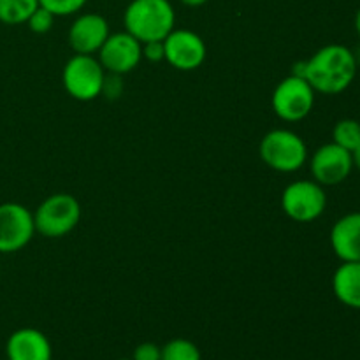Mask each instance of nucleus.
<instances>
[{
	"label": "nucleus",
	"instance_id": "aec40b11",
	"mask_svg": "<svg viewBox=\"0 0 360 360\" xmlns=\"http://www.w3.org/2000/svg\"><path fill=\"white\" fill-rule=\"evenodd\" d=\"M55 14L49 13V11L44 9L42 6H39L37 9L30 14L27 25L34 34H48L53 28V25H55Z\"/></svg>",
	"mask_w": 360,
	"mask_h": 360
},
{
	"label": "nucleus",
	"instance_id": "f3484780",
	"mask_svg": "<svg viewBox=\"0 0 360 360\" xmlns=\"http://www.w3.org/2000/svg\"><path fill=\"white\" fill-rule=\"evenodd\" d=\"M333 143L345 150L352 151L360 146V122L355 118H343L334 125L333 129Z\"/></svg>",
	"mask_w": 360,
	"mask_h": 360
},
{
	"label": "nucleus",
	"instance_id": "4be33fe9",
	"mask_svg": "<svg viewBox=\"0 0 360 360\" xmlns=\"http://www.w3.org/2000/svg\"><path fill=\"white\" fill-rule=\"evenodd\" d=\"M143 58L150 60V62H162V60H165L164 41H153L143 44Z\"/></svg>",
	"mask_w": 360,
	"mask_h": 360
},
{
	"label": "nucleus",
	"instance_id": "a211bd4d",
	"mask_svg": "<svg viewBox=\"0 0 360 360\" xmlns=\"http://www.w3.org/2000/svg\"><path fill=\"white\" fill-rule=\"evenodd\" d=\"M162 360H202L195 343L185 338H176L162 347Z\"/></svg>",
	"mask_w": 360,
	"mask_h": 360
},
{
	"label": "nucleus",
	"instance_id": "7ed1b4c3",
	"mask_svg": "<svg viewBox=\"0 0 360 360\" xmlns=\"http://www.w3.org/2000/svg\"><path fill=\"white\" fill-rule=\"evenodd\" d=\"M260 158L267 167L278 172H295L308 160V146L299 134L287 129H274L262 137Z\"/></svg>",
	"mask_w": 360,
	"mask_h": 360
},
{
	"label": "nucleus",
	"instance_id": "6e6552de",
	"mask_svg": "<svg viewBox=\"0 0 360 360\" xmlns=\"http://www.w3.org/2000/svg\"><path fill=\"white\" fill-rule=\"evenodd\" d=\"M35 234L34 213L20 202L0 204V253H16Z\"/></svg>",
	"mask_w": 360,
	"mask_h": 360
},
{
	"label": "nucleus",
	"instance_id": "f257e3e1",
	"mask_svg": "<svg viewBox=\"0 0 360 360\" xmlns=\"http://www.w3.org/2000/svg\"><path fill=\"white\" fill-rule=\"evenodd\" d=\"M294 74L304 77L319 94L340 95L357 76V58L347 46L327 44L302 62Z\"/></svg>",
	"mask_w": 360,
	"mask_h": 360
},
{
	"label": "nucleus",
	"instance_id": "1a4fd4ad",
	"mask_svg": "<svg viewBox=\"0 0 360 360\" xmlns=\"http://www.w3.org/2000/svg\"><path fill=\"white\" fill-rule=\"evenodd\" d=\"M309 171L313 179L322 186L341 185L354 171L352 151L338 146L333 141L322 144L309 160Z\"/></svg>",
	"mask_w": 360,
	"mask_h": 360
},
{
	"label": "nucleus",
	"instance_id": "dca6fc26",
	"mask_svg": "<svg viewBox=\"0 0 360 360\" xmlns=\"http://www.w3.org/2000/svg\"><path fill=\"white\" fill-rule=\"evenodd\" d=\"M39 7V0H0V23L23 25Z\"/></svg>",
	"mask_w": 360,
	"mask_h": 360
},
{
	"label": "nucleus",
	"instance_id": "2eb2a0df",
	"mask_svg": "<svg viewBox=\"0 0 360 360\" xmlns=\"http://www.w3.org/2000/svg\"><path fill=\"white\" fill-rule=\"evenodd\" d=\"M333 292L343 306L360 309V262H341L333 274Z\"/></svg>",
	"mask_w": 360,
	"mask_h": 360
},
{
	"label": "nucleus",
	"instance_id": "0eeeda50",
	"mask_svg": "<svg viewBox=\"0 0 360 360\" xmlns=\"http://www.w3.org/2000/svg\"><path fill=\"white\" fill-rule=\"evenodd\" d=\"M315 94L311 84L302 76L292 74L285 77L273 91L271 105L278 118L285 122H301L315 105Z\"/></svg>",
	"mask_w": 360,
	"mask_h": 360
},
{
	"label": "nucleus",
	"instance_id": "39448f33",
	"mask_svg": "<svg viewBox=\"0 0 360 360\" xmlns=\"http://www.w3.org/2000/svg\"><path fill=\"white\" fill-rule=\"evenodd\" d=\"M62 83L76 101H95L104 91L105 70L95 55H74L63 67Z\"/></svg>",
	"mask_w": 360,
	"mask_h": 360
},
{
	"label": "nucleus",
	"instance_id": "f8f14e48",
	"mask_svg": "<svg viewBox=\"0 0 360 360\" xmlns=\"http://www.w3.org/2000/svg\"><path fill=\"white\" fill-rule=\"evenodd\" d=\"M109 34H111L109 23L102 14L84 13L72 21L67 39L76 55H95Z\"/></svg>",
	"mask_w": 360,
	"mask_h": 360
},
{
	"label": "nucleus",
	"instance_id": "4468645a",
	"mask_svg": "<svg viewBox=\"0 0 360 360\" xmlns=\"http://www.w3.org/2000/svg\"><path fill=\"white\" fill-rule=\"evenodd\" d=\"M330 248L341 262H360V211L338 218L330 229Z\"/></svg>",
	"mask_w": 360,
	"mask_h": 360
},
{
	"label": "nucleus",
	"instance_id": "b1692460",
	"mask_svg": "<svg viewBox=\"0 0 360 360\" xmlns=\"http://www.w3.org/2000/svg\"><path fill=\"white\" fill-rule=\"evenodd\" d=\"M352 157H354V169H357L360 172V146L352 153Z\"/></svg>",
	"mask_w": 360,
	"mask_h": 360
},
{
	"label": "nucleus",
	"instance_id": "423d86ee",
	"mask_svg": "<svg viewBox=\"0 0 360 360\" xmlns=\"http://www.w3.org/2000/svg\"><path fill=\"white\" fill-rule=\"evenodd\" d=\"M281 207L290 220L297 224H311L326 211L327 193L315 179H299L283 190Z\"/></svg>",
	"mask_w": 360,
	"mask_h": 360
},
{
	"label": "nucleus",
	"instance_id": "412c9836",
	"mask_svg": "<svg viewBox=\"0 0 360 360\" xmlns=\"http://www.w3.org/2000/svg\"><path fill=\"white\" fill-rule=\"evenodd\" d=\"M132 360H162V347L146 341L137 345L132 354Z\"/></svg>",
	"mask_w": 360,
	"mask_h": 360
},
{
	"label": "nucleus",
	"instance_id": "9d476101",
	"mask_svg": "<svg viewBox=\"0 0 360 360\" xmlns=\"http://www.w3.org/2000/svg\"><path fill=\"white\" fill-rule=\"evenodd\" d=\"M164 49L165 62L183 72L199 69L207 56L204 39L188 28H174L164 39Z\"/></svg>",
	"mask_w": 360,
	"mask_h": 360
},
{
	"label": "nucleus",
	"instance_id": "393cba45",
	"mask_svg": "<svg viewBox=\"0 0 360 360\" xmlns=\"http://www.w3.org/2000/svg\"><path fill=\"white\" fill-rule=\"evenodd\" d=\"M354 27H355V32H357V35L360 37V7H359L357 13H355V18H354Z\"/></svg>",
	"mask_w": 360,
	"mask_h": 360
},
{
	"label": "nucleus",
	"instance_id": "a878e982",
	"mask_svg": "<svg viewBox=\"0 0 360 360\" xmlns=\"http://www.w3.org/2000/svg\"><path fill=\"white\" fill-rule=\"evenodd\" d=\"M118 360H132V359H118Z\"/></svg>",
	"mask_w": 360,
	"mask_h": 360
},
{
	"label": "nucleus",
	"instance_id": "6ab92c4d",
	"mask_svg": "<svg viewBox=\"0 0 360 360\" xmlns=\"http://www.w3.org/2000/svg\"><path fill=\"white\" fill-rule=\"evenodd\" d=\"M86 2L88 0H39V6H42L58 18L79 13L86 6Z\"/></svg>",
	"mask_w": 360,
	"mask_h": 360
},
{
	"label": "nucleus",
	"instance_id": "5701e85b",
	"mask_svg": "<svg viewBox=\"0 0 360 360\" xmlns=\"http://www.w3.org/2000/svg\"><path fill=\"white\" fill-rule=\"evenodd\" d=\"M179 2L186 7H200L204 6V4L210 2V0H179Z\"/></svg>",
	"mask_w": 360,
	"mask_h": 360
},
{
	"label": "nucleus",
	"instance_id": "20e7f679",
	"mask_svg": "<svg viewBox=\"0 0 360 360\" xmlns=\"http://www.w3.org/2000/svg\"><path fill=\"white\" fill-rule=\"evenodd\" d=\"M81 221V204L70 193H53L34 213L35 232L48 239L70 234Z\"/></svg>",
	"mask_w": 360,
	"mask_h": 360
},
{
	"label": "nucleus",
	"instance_id": "f03ea898",
	"mask_svg": "<svg viewBox=\"0 0 360 360\" xmlns=\"http://www.w3.org/2000/svg\"><path fill=\"white\" fill-rule=\"evenodd\" d=\"M123 25L141 44L164 41L174 30V7L169 0H130L123 13Z\"/></svg>",
	"mask_w": 360,
	"mask_h": 360
},
{
	"label": "nucleus",
	"instance_id": "9b49d317",
	"mask_svg": "<svg viewBox=\"0 0 360 360\" xmlns=\"http://www.w3.org/2000/svg\"><path fill=\"white\" fill-rule=\"evenodd\" d=\"M97 55L104 70L112 74H129L137 69L143 60V44L127 30L115 32L109 34Z\"/></svg>",
	"mask_w": 360,
	"mask_h": 360
},
{
	"label": "nucleus",
	"instance_id": "ddd939ff",
	"mask_svg": "<svg viewBox=\"0 0 360 360\" xmlns=\"http://www.w3.org/2000/svg\"><path fill=\"white\" fill-rule=\"evenodd\" d=\"M7 360H53V348L44 333L34 327L14 330L6 343Z\"/></svg>",
	"mask_w": 360,
	"mask_h": 360
},
{
	"label": "nucleus",
	"instance_id": "bb28decb",
	"mask_svg": "<svg viewBox=\"0 0 360 360\" xmlns=\"http://www.w3.org/2000/svg\"><path fill=\"white\" fill-rule=\"evenodd\" d=\"M0 360H7V359H0Z\"/></svg>",
	"mask_w": 360,
	"mask_h": 360
}]
</instances>
